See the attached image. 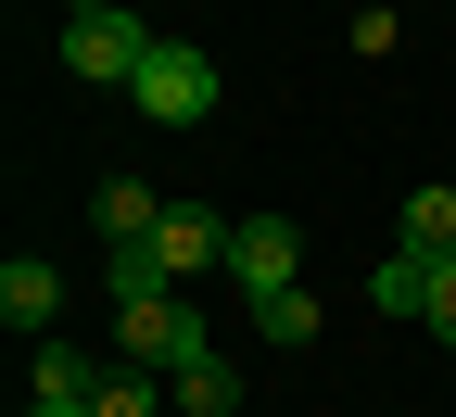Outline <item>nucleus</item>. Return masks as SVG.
<instances>
[{
    "label": "nucleus",
    "mask_w": 456,
    "mask_h": 417,
    "mask_svg": "<svg viewBox=\"0 0 456 417\" xmlns=\"http://www.w3.org/2000/svg\"><path fill=\"white\" fill-rule=\"evenodd\" d=\"M152 127H203L216 114V51L203 38H152V64H140V89H127Z\"/></svg>",
    "instance_id": "obj_1"
},
{
    "label": "nucleus",
    "mask_w": 456,
    "mask_h": 417,
    "mask_svg": "<svg viewBox=\"0 0 456 417\" xmlns=\"http://www.w3.org/2000/svg\"><path fill=\"white\" fill-rule=\"evenodd\" d=\"M228 291H241V304L305 291V228L292 215H241V228H228Z\"/></svg>",
    "instance_id": "obj_3"
},
{
    "label": "nucleus",
    "mask_w": 456,
    "mask_h": 417,
    "mask_svg": "<svg viewBox=\"0 0 456 417\" xmlns=\"http://www.w3.org/2000/svg\"><path fill=\"white\" fill-rule=\"evenodd\" d=\"M317 317H330L317 291H279V304H254V329H266V341H317Z\"/></svg>",
    "instance_id": "obj_14"
},
{
    "label": "nucleus",
    "mask_w": 456,
    "mask_h": 417,
    "mask_svg": "<svg viewBox=\"0 0 456 417\" xmlns=\"http://www.w3.org/2000/svg\"><path fill=\"white\" fill-rule=\"evenodd\" d=\"M0 317H13L26 341H51V329H64V266H38V253H13V266H0Z\"/></svg>",
    "instance_id": "obj_5"
},
{
    "label": "nucleus",
    "mask_w": 456,
    "mask_h": 417,
    "mask_svg": "<svg viewBox=\"0 0 456 417\" xmlns=\"http://www.w3.org/2000/svg\"><path fill=\"white\" fill-rule=\"evenodd\" d=\"M140 64H152L140 13H64V76L77 89H140Z\"/></svg>",
    "instance_id": "obj_2"
},
{
    "label": "nucleus",
    "mask_w": 456,
    "mask_h": 417,
    "mask_svg": "<svg viewBox=\"0 0 456 417\" xmlns=\"http://www.w3.org/2000/svg\"><path fill=\"white\" fill-rule=\"evenodd\" d=\"M419 329L456 354V253H419Z\"/></svg>",
    "instance_id": "obj_13"
},
{
    "label": "nucleus",
    "mask_w": 456,
    "mask_h": 417,
    "mask_svg": "<svg viewBox=\"0 0 456 417\" xmlns=\"http://www.w3.org/2000/svg\"><path fill=\"white\" fill-rule=\"evenodd\" d=\"M102 380H114V367H102V354H89V341H64V329H51V341H38V405H89Z\"/></svg>",
    "instance_id": "obj_7"
},
{
    "label": "nucleus",
    "mask_w": 456,
    "mask_h": 417,
    "mask_svg": "<svg viewBox=\"0 0 456 417\" xmlns=\"http://www.w3.org/2000/svg\"><path fill=\"white\" fill-rule=\"evenodd\" d=\"M393 253H456V190H444V177L406 190V241H393Z\"/></svg>",
    "instance_id": "obj_11"
},
{
    "label": "nucleus",
    "mask_w": 456,
    "mask_h": 417,
    "mask_svg": "<svg viewBox=\"0 0 456 417\" xmlns=\"http://www.w3.org/2000/svg\"><path fill=\"white\" fill-rule=\"evenodd\" d=\"M165 392H178V417H241V380H228V354H191Z\"/></svg>",
    "instance_id": "obj_10"
},
{
    "label": "nucleus",
    "mask_w": 456,
    "mask_h": 417,
    "mask_svg": "<svg viewBox=\"0 0 456 417\" xmlns=\"http://www.w3.org/2000/svg\"><path fill=\"white\" fill-rule=\"evenodd\" d=\"M89 228H102V241H152V228H165V190H140V177H102Z\"/></svg>",
    "instance_id": "obj_8"
},
{
    "label": "nucleus",
    "mask_w": 456,
    "mask_h": 417,
    "mask_svg": "<svg viewBox=\"0 0 456 417\" xmlns=\"http://www.w3.org/2000/svg\"><path fill=\"white\" fill-rule=\"evenodd\" d=\"M102 253H114V304H165V291H178L165 241H102Z\"/></svg>",
    "instance_id": "obj_9"
},
{
    "label": "nucleus",
    "mask_w": 456,
    "mask_h": 417,
    "mask_svg": "<svg viewBox=\"0 0 456 417\" xmlns=\"http://www.w3.org/2000/svg\"><path fill=\"white\" fill-rule=\"evenodd\" d=\"M368 304H380V317H419V253H380V278H368Z\"/></svg>",
    "instance_id": "obj_15"
},
{
    "label": "nucleus",
    "mask_w": 456,
    "mask_h": 417,
    "mask_svg": "<svg viewBox=\"0 0 456 417\" xmlns=\"http://www.w3.org/2000/svg\"><path fill=\"white\" fill-rule=\"evenodd\" d=\"M64 13H114V0H64Z\"/></svg>",
    "instance_id": "obj_17"
},
{
    "label": "nucleus",
    "mask_w": 456,
    "mask_h": 417,
    "mask_svg": "<svg viewBox=\"0 0 456 417\" xmlns=\"http://www.w3.org/2000/svg\"><path fill=\"white\" fill-rule=\"evenodd\" d=\"M152 241H165V266H178V278H203V266H228V215H216V203H165Z\"/></svg>",
    "instance_id": "obj_6"
},
{
    "label": "nucleus",
    "mask_w": 456,
    "mask_h": 417,
    "mask_svg": "<svg viewBox=\"0 0 456 417\" xmlns=\"http://www.w3.org/2000/svg\"><path fill=\"white\" fill-rule=\"evenodd\" d=\"M191 354H216V341H203V317L178 304V291H165V304H114V367H152V380H178Z\"/></svg>",
    "instance_id": "obj_4"
},
{
    "label": "nucleus",
    "mask_w": 456,
    "mask_h": 417,
    "mask_svg": "<svg viewBox=\"0 0 456 417\" xmlns=\"http://www.w3.org/2000/svg\"><path fill=\"white\" fill-rule=\"evenodd\" d=\"M26 417H89V405H38V392H26Z\"/></svg>",
    "instance_id": "obj_16"
},
{
    "label": "nucleus",
    "mask_w": 456,
    "mask_h": 417,
    "mask_svg": "<svg viewBox=\"0 0 456 417\" xmlns=\"http://www.w3.org/2000/svg\"><path fill=\"white\" fill-rule=\"evenodd\" d=\"M89 417H178V392H165L152 367H114V380L89 392Z\"/></svg>",
    "instance_id": "obj_12"
}]
</instances>
